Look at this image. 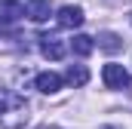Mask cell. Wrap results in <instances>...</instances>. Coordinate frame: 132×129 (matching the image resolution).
Masks as SVG:
<instances>
[{
    "instance_id": "6da1fadb",
    "label": "cell",
    "mask_w": 132,
    "mask_h": 129,
    "mask_svg": "<svg viewBox=\"0 0 132 129\" xmlns=\"http://www.w3.org/2000/svg\"><path fill=\"white\" fill-rule=\"evenodd\" d=\"M28 101L12 92V89H0V129H25L28 123Z\"/></svg>"
},
{
    "instance_id": "7a4b0ae2",
    "label": "cell",
    "mask_w": 132,
    "mask_h": 129,
    "mask_svg": "<svg viewBox=\"0 0 132 129\" xmlns=\"http://www.w3.org/2000/svg\"><path fill=\"white\" fill-rule=\"evenodd\" d=\"M101 80H104L108 89H126V86H132V74L123 64H117V62H111V64L101 68Z\"/></svg>"
},
{
    "instance_id": "3957f363",
    "label": "cell",
    "mask_w": 132,
    "mask_h": 129,
    "mask_svg": "<svg viewBox=\"0 0 132 129\" xmlns=\"http://www.w3.org/2000/svg\"><path fill=\"white\" fill-rule=\"evenodd\" d=\"M40 52H43V59H49V62H62V59H65V43H62L55 34H40Z\"/></svg>"
},
{
    "instance_id": "277c9868",
    "label": "cell",
    "mask_w": 132,
    "mask_h": 129,
    "mask_svg": "<svg viewBox=\"0 0 132 129\" xmlns=\"http://www.w3.org/2000/svg\"><path fill=\"white\" fill-rule=\"evenodd\" d=\"M22 15H25L22 0H0V28H12Z\"/></svg>"
},
{
    "instance_id": "5b68a950",
    "label": "cell",
    "mask_w": 132,
    "mask_h": 129,
    "mask_svg": "<svg viewBox=\"0 0 132 129\" xmlns=\"http://www.w3.org/2000/svg\"><path fill=\"white\" fill-rule=\"evenodd\" d=\"M55 25H59V28H65V31L80 28V25H83V9H80V6H62V9H59V15H55Z\"/></svg>"
},
{
    "instance_id": "8992f818",
    "label": "cell",
    "mask_w": 132,
    "mask_h": 129,
    "mask_svg": "<svg viewBox=\"0 0 132 129\" xmlns=\"http://www.w3.org/2000/svg\"><path fill=\"white\" fill-rule=\"evenodd\" d=\"M62 77L59 74H52V71H43V74H37V80H34V86L43 92V95H55L59 89H62Z\"/></svg>"
},
{
    "instance_id": "52a82bcc",
    "label": "cell",
    "mask_w": 132,
    "mask_h": 129,
    "mask_svg": "<svg viewBox=\"0 0 132 129\" xmlns=\"http://www.w3.org/2000/svg\"><path fill=\"white\" fill-rule=\"evenodd\" d=\"M25 15H28L31 22H46V19L52 15V3H49V0H28V3H25Z\"/></svg>"
},
{
    "instance_id": "ba28073f",
    "label": "cell",
    "mask_w": 132,
    "mask_h": 129,
    "mask_svg": "<svg viewBox=\"0 0 132 129\" xmlns=\"http://www.w3.org/2000/svg\"><path fill=\"white\" fill-rule=\"evenodd\" d=\"M98 49H104V52H120L123 49V37L114 31H101L98 34Z\"/></svg>"
},
{
    "instance_id": "9c48e42d",
    "label": "cell",
    "mask_w": 132,
    "mask_h": 129,
    "mask_svg": "<svg viewBox=\"0 0 132 129\" xmlns=\"http://www.w3.org/2000/svg\"><path fill=\"white\" fill-rule=\"evenodd\" d=\"M71 49H74V55H89V52L95 49V40H92L89 34H77V37L71 40Z\"/></svg>"
},
{
    "instance_id": "30bf717a",
    "label": "cell",
    "mask_w": 132,
    "mask_h": 129,
    "mask_svg": "<svg viewBox=\"0 0 132 129\" xmlns=\"http://www.w3.org/2000/svg\"><path fill=\"white\" fill-rule=\"evenodd\" d=\"M65 80L71 86H86V83H89V71H86L83 64H71L68 74H65Z\"/></svg>"
},
{
    "instance_id": "8fae6325",
    "label": "cell",
    "mask_w": 132,
    "mask_h": 129,
    "mask_svg": "<svg viewBox=\"0 0 132 129\" xmlns=\"http://www.w3.org/2000/svg\"><path fill=\"white\" fill-rule=\"evenodd\" d=\"M108 129H114V126H108Z\"/></svg>"
}]
</instances>
